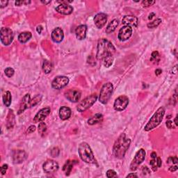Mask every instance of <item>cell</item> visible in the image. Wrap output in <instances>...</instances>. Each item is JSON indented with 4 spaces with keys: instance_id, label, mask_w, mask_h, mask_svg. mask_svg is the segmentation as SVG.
I'll return each instance as SVG.
<instances>
[{
    "instance_id": "37",
    "label": "cell",
    "mask_w": 178,
    "mask_h": 178,
    "mask_svg": "<svg viewBox=\"0 0 178 178\" xmlns=\"http://www.w3.org/2000/svg\"><path fill=\"white\" fill-rule=\"evenodd\" d=\"M59 154V149L58 147H54L53 149L51 150V155L52 157H58Z\"/></svg>"
},
{
    "instance_id": "47",
    "label": "cell",
    "mask_w": 178,
    "mask_h": 178,
    "mask_svg": "<svg viewBox=\"0 0 178 178\" xmlns=\"http://www.w3.org/2000/svg\"><path fill=\"white\" fill-rule=\"evenodd\" d=\"M157 167L158 168H160L162 167V159L160 157H157Z\"/></svg>"
},
{
    "instance_id": "39",
    "label": "cell",
    "mask_w": 178,
    "mask_h": 178,
    "mask_svg": "<svg viewBox=\"0 0 178 178\" xmlns=\"http://www.w3.org/2000/svg\"><path fill=\"white\" fill-rule=\"evenodd\" d=\"M178 162V159L177 157H169V159H168V164H170V163H172L175 165H177Z\"/></svg>"
},
{
    "instance_id": "14",
    "label": "cell",
    "mask_w": 178,
    "mask_h": 178,
    "mask_svg": "<svg viewBox=\"0 0 178 178\" xmlns=\"http://www.w3.org/2000/svg\"><path fill=\"white\" fill-rule=\"evenodd\" d=\"M132 35V28L129 26H124L119 30L118 32V38L119 41H126L129 39V38Z\"/></svg>"
},
{
    "instance_id": "5",
    "label": "cell",
    "mask_w": 178,
    "mask_h": 178,
    "mask_svg": "<svg viewBox=\"0 0 178 178\" xmlns=\"http://www.w3.org/2000/svg\"><path fill=\"white\" fill-rule=\"evenodd\" d=\"M113 91H114V86L111 82L104 84L100 90L99 101L103 104H107V102L111 98Z\"/></svg>"
},
{
    "instance_id": "45",
    "label": "cell",
    "mask_w": 178,
    "mask_h": 178,
    "mask_svg": "<svg viewBox=\"0 0 178 178\" xmlns=\"http://www.w3.org/2000/svg\"><path fill=\"white\" fill-rule=\"evenodd\" d=\"M35 131H36V127L34 125H31V126H29L28 129H27V134H31V133H33Z\"/></svg>"
},
{
    "instance_id": "6",
    "label": "cell",
    "mask_w": 178,
    "mask_h": 178,
    "mask_svg": "<svg viewBox=\"0 0 178 178\" xmlns=\"http://www.w3.org/2000/svg\"><path fill=\"white\" fill-rule=\"evenodd\" d=\"M97 100V94H92L90 96L86 97L82 102H79L78 106L77 107V111L79 112H84L89 109L93 105Z\"/></svg>"
},
{
    "instance_id": "29",
    "label": "cell",
    "mask_w": 178,
    "mask_h": 178,
    "mask_svg": "<svg viewBox=\"0 0 178 178\" xmlns=\"http://www.w3.org/2000/svg\"><path fill=\"white\" fill-rule=\"evenodd\" d=\"M12 102V96L11 92L7 91L3 95V102L4 105L7 107H9L11 104Z\"/></svg>"
},
{
    "instance_id": "1",
    "label": "cell",
    "mask_w": 178,
    "mask_h": 178,
    "mask_svg": "<svg viewBox=\"0 0 178 178\" xmlns=\"http://www.w3.org/2000/svg\"><path fill=\"white\" fill-rule=\"evenodd\" d=\"M130 143L131 140L129 138H127L126 135L125 134L120 135L115 142L113 147V153L116 158L122 159L125 157L127 150L129 149Z\"/></svg>"
},
{
    "instance_id": "33",
    "label": "cell",
    "mask_w": 178,
    "mask_h": 178,
    "mask_svg": "<svg viewBox=\"0 0 178 178\" xmlns=\"http://www.w3.org/2000/svg\"><path fill=\"white\" fill-rule=\"evenodd\" d=\"M41 98H42L41 95H37V96L35 97L33 100H31V107H34L35 105H36L40 101H41Z\"/></svg>"
},
{
    "instance_id": "27",
    "label": "cell",
    "mask_w": 178,
    "mask_h": 178,
    "mask_svg": "<svg viewBox=\"0 0 178 178\" xmlns=\"http://www.w3.org/2000/svg\"><path fill=\"white\" fill-rule=\"evenodd\" d=\"M75 161H71V160H67L66 161V164H64V167H63V170L65 173L66 175H69L71 174V173L72 170V168H73L74 164Z\"/></svg>"
},
{
    "instance_id": "19",
    "label": "cell",
    "mask_w": 178,
    "mask_h": 178,
    "mask_svg": "<svg viewBox=\"0 0 178 178\" xmlns=\"http://www.w3.org/2000/svg\"><path fill=\"white\" fill-rule=\"evenodd\" d=\"M122 22L125 26L137 27L138 24H139V20H138L136 17L134 16H125L122 18Z\"/></svg>"
},
{
    "instance_id": "30",
    "label": "cell",
    "mask_w": 178,
    "mask_h": 178,
    "mask_svg": "<svg viewBox=\"0 0 178 178\" xmlns=\"http://www.w3.org/2000/svg\"><path fill=\"white\" fill-rule=\"evenodd\" d=\"M102 60H103V64L104 67H109L112 66L113 62H114V57H113V55H108Z\"/></svg>"
},
{
    "instance_id": "7",
    "label": "cell",
    "mask_w": 178,
    "mask_h": 178,
    "mask_svg": "<svg viewBox=\"0 0 178 178\" xmlns=\"http://www.w3.org/2000/svg\"><path fill=\"white\" fill-rule=\"evenodd\" d=\"M13 33L9 27H2L0 31V38L2 43L5 46H8L11 44L13 41Z\"/></svg>"
},
{
    "instance_id": "49",
    "label": "cell",
    "mask_w": 178,
    "mask_h": 178,
    "mask_svg": "<svg viewBox=\"0 0 178 178\" xmlns=\"http://www.w3.org/2000/svg\"><path fill=\"white\" fill-rule=\"evenodd\" d=\"M42 31V27L41 26V25L38 26L37 28H36V31L38 32V33L39 34H41Z\"/></svg>"
},
{
    "instance_id": "41",
    "label": "cell",
    "mask_w": 178,
    "mask_h": 178,
    "mask_svg": "<svg viewBox=\"0 0 178 178\" xmlns=\"http://www.w3.org/2000/svg\"><path fill=\"white\" fill-rule=\"evenodd\" d=\"M159 52H158L157 51H154L151 54V59H150V61L156 60L158 58V57H159Z\"/></svg>"
},
{
    "instance_id": "46",
    "label": "cell",
    "mask_w": 178,
    "mask_h": 178,
    "mask_svg": "<svg viewBox=\"0 0 178 178\" xmlns=\"http://www.w3.org/2000/svg\"><path fill=\"white\" fill-rule=\"evenodd\" d=\"M166 125L169 129L173 128V122L171 121V120H168V121H166Z\"/></svg>"
},
{
    "instance_id": "17",
    "label": "cell",
    "mask_w": 178,
    "mask_h": 178,
    "mask_svg": "<svg viewBox=\"0 0 178 178\" xmlns=\"http://www.w3.org/2000/svg\"><path fill=\"white\" fill-rule=\"evenodd\" d=\"M51 38L52 41L54 42H56V43L61 42L64 38V33L63 29L60 28V27H57V28L54 29L52 32Z\"/></svg>"
},
{
    "instance_id": "36",
    "label": "cell",
    "mask_w": 178,
    "mask_h": 178,
    "mask_svg": "<svg viewBox=\"0 0 178 178\" xmlns=\"http://www.w3.org/2000/svg\"><path fill=\"white\" fill-rule=\"evenodd\" d=\"M156 3L155 1H150V0H145V1L142 2V6L143 7H149L150 6H152V5Z\"/></svg>"
},
{
    "instance_id": "16",
    "label": "cell",
    "mask_w": 178,
    "mask_h": 178,
    "mask_svg": "<svg viewBox=\"0 0 178 178\" xmlns=\"http://www.w3.org/2000/svg\"><path fill=\"white\" fill-rule=\"evenodd\" d=\"M107 22V16L103 13H97L94 17V23L97 29H102Z\"/></svg>"
},
{
    "instance_id": "8",
    "label": "cell",
    "mask_w": 178,
    "mask_h": 178,
    "mask_svg": "<svg viewBox=\"0 0 178 178\" xmlns=\"http://www.w3.org/2000/svg\"><path fill=\"white\" fill-rule=\"evenodd\" d=\"M145 151L143 149H140L139 151H138L136 154H135V157L134 158V159L132 160V162L130 164V170L132 171H134L136 170L140 164H141L145 159Z\"/></svg>"
},
{
    "instance_id": "25",
    "label": "cell",
    "mask_w": 178,
    "mask_h": 178,
    "mask_svg": "<svg viewBox=\"0 0 178 178\" xmlns=\"http://www.w3.org/2000/svg\"><path fill=\"white\" fill-rule=\"evenodd\" d=\"M32 34L31 32L28 31H24L22 32L21 34H20L18 36V41L20 43H26L27 42H28L30 39L31 38Z\"/></svg>"
},
{
    "instance_id": "2",
    "label": "cell",
    "mask_w": 178,
    "mask_h": 178,
    "mask_svg": "<svg viewBox=\"0 0 178 178\" xmlns=\"http://www.w3.org/2000/svg\"><path fill=\"white\" fill-rule=\"evenodd\" d=\"M116 52V48L111 42L106 38H101L97 42V51L96 58L102 60L108 55H113Z\"/></svg>"
},
{
    "instance_id": "32",
    "label": "cell",
    "mask_w": 178,
    "mask_h": 178,
    "mask_svg": "<svg viewBox=\"0 0 178 178\" xmlns=\"http://www.w3.org/2000/svg\"><path fill=\"white\" fill-rule=\"evenodd\" d=\"M38 129L39 134H41V136H42V135H43L45 133V132L47 131L46 124L44 122H41L38 125Z\"/></svg>"
},
{
    "instance_id": "51",
    "label": "cell",
    "mask_w": 178,
    "mask_h": 178,
    "mask_svg": "<svg viewBox=\"0 0 178 178\" xmlns=\"http://www.w3.org/2000/svg\"><path fill=\"white\" fill-rule=\"evenodd\" d=\"M126 177L127 178H128V177H138V176L135 173H129V175H127Z\"/></svg>"
},
{
    "instance_id": "54",
    "label": "cell",
    "mask_w": 178,
    "mask_h": 178,
    "mask_svg": "<svg viewBox=\"0 0 178 178\" xmlns=\"http://www.w3.org/2000/svg\"><path fill=\"white\" fill-rule=\"evenodd\" d=\"M41 2L43 4H49L51 1H41Z\"/></svg>"
},
{
    "instance_id": "42",
    "label": "cell",
    "mask_w": 178,
    "mask_h": 178,
    "mask_svg": "<svg viewBox=\"0 0 178 178\" xmlns=\"http://www.w3.org/2000/svg\"><path fill=\"white\" fill-rule=\"evenodd\" d=\"M8 168H9V166L7 164H4L3 166H2L1 167V169H0V171H1L2 175H5V174H6V172L7 169H8Z\"/></svg>"
},
{
    "instance_id": "23",
    "label": "cell",
    "mask_w": 178,
    "mask_h": 178,
    "mask_svg": "<svg viewBox=\"0 0 178 178\" xmlns=\"http://www.w3.org/2000/svg\"><path fill=\"white\" fill-rule=\"evenodd\" d=\"M118 24H119V21L117 19L113 20L110 22L109 24L107 25V27L106 28V33L108 34L113 33V32L116 30L117 27L118 26Z\"/></svg>"
},
{
    "instance_id": "34",
    "label": "cell",
    "mask_w": 178,
    "mask_h": 178,
    "mask_svg": "<svg viewBox=\"0 0 178 178\" xmlns=\"http://www.w3.org/2000/svg\"><path fill=\"white\" fill-rule=\"evenodd\" d=\"M107 177L108 178H112V177H117L118 175L116 173V172L114 170H108L107 171Z\"/></svg>"
},
{
    "instance_id": "18",
    "label": "cell",
    "mask_w": 178,
    "mask_h": 178,
    "mask_svg": "<svg viewBox=\"0 0 178 178\" xmlns=\"http://www.w3.org/2000/svg\"><path fill=\"white\" fill-rule=\"evenodd\" d=\"M29 107H31V97H30L29 94H26L23 97V98L22 99L17 114H21L22 113H23L25 110Z\"/></svg>"
},
{
    "instance_id": "11",
    "label": "cell",
    "mask_w": 178,
    "mask_h": 178,
    "mask_svg": "<svg viewBox=\"0 0 178 178\" xmlns=\"http://www.w3.org/2000/svg\"><path fill=\"white\" fill-rule=\"evenodd\" d=\"M69 83V79L66 76H58L52 82V86L53 89L60 90L66 86Z\"/></svg>"
},
{
    "instance_id": "10",
    "label": "cell",
    "mask_w": 178,
    "mask_h": 178,
    "mask_svg": "<svg viewBox=\"0 0 178 178\" xmlns=\"http://www.w3.org/2000/svg\"><path fill=\"white\" fill-rule=\"evenodd\" d=\"M28 157V154L24 150H14L12 153V159L13 162L15 164H22Z\"/></svg>"
},
{
    "instance_id": "13",
    "label": "cell",
    "mask_w": 178,
    "mask_h": 178,
    "mask_svg": "<svg viewBox=\"0 0 178 178\" xmlns=\"http://www.w3.org/2000/svg\"><path fill=\"white\" fill-rule=\"evenodd\" d=\"M65 97L71 102H77L81 98L82 93L77 89H70L65 92Z\"/></svg>"
},
{
    "instance_id": "43",
    "label": "cell",
    "mask_w": 178,
    "mask_h": 178,
    "mask_svg": "<svg viewBox=\"0 0 178 178\" xmlns=\"http://www.w3.org/2000/svg\"><path fill=\"white\" fill-rule=\"evenodd\" d=\"M31 3L30 1H16V6H22V4H28Z\"/></svg>"
},
{
    "instance_id": "28",
    "label": "cell",
    "mask_w": 178,
    "mask_h": 178,
    "mask_svg": "<svg viewBox=\"0 0 178 178\" xmlns=\"http://www.w3.org/2000/svg\"><path fill=\"white\" fill-rule=\"evenodd\" d=\"M42 71L45 74H49L52 72V68H53V66L52 64L48 60H44L43 63H42Z\"/></svg>"
},
{
    "instance_id": "22",
    "label": "cell",
    "mask_w": 178,
    "mask_h": 178,
    "mask_svg": "<svg viewBox=\"0 0 178 178\" xmlns=\"http://www.w3.org/2000/svg\"><path fill=\"white\" fill-rule=\"evenodd\" d=\"M59 117L63 120H66L69 119L71 116L72 111L69 107H61L59 109Z\"/></svg>"
},
{
    "instance_id": "44",
    "label": "cell",
    "mask_w": 178,
    "mask_h": 178,
    "mask_svg": "<svg viewBox=\"0 0 178 178\" xmlns=\"http://www.w3.org/2000/svg\"><path fill=\"white\" fill-rule=\"evenodd\" d=\"M9 4V1H6V0H2L0 1V8L3 9L6 7Z\"/></svg>"
},
{
    "instance_id": "53",
    "label": "cell",
    "mask_w": 178,
    "mask_h": 178,
    "mask_svg": "<svg viewBox=\"0 0 178 178\" xmlns=\"http://www.w3.org/2000/svg\"><path fill=\"white\" fill-rule=\"evenodd\" d=\"M151 157L152 158V159H156V157H157L156 152H152V153L151 154Z\"/></svg>"
},
{
    "instance_id": "15",
    "label": "cell",
    "mask_w": 178,
    "mask_h": 178,
    "mask_svg": "<svg viewBox=\"0 0 178 178\" xmlns=\"http://www.w3.org/2000/svg\"><path fill=\"white\" fill-rule=\"evenodd\" d=\"M50 111H51V109H50L49 107H45L40 110L34 117V123H38V122H41L43 121V120L49 116Z\"/></svg>"
},
{
    "instance_id": "24",
    "label": "cell",
    "mask_w": 178,
    "mask_h": 178,
    "mask_svg": "<svg viewBox=\"0 0 178 178\" xmlns=\"http://www.w3.org/2000/svg\"><path fill=\"white\" fill-rule=\"evenodd\" d=\"M15 125V115L13 114V111L11 109L9 110L8 117H7V123L6 127L8 129H11Z\"/></svg>"
},
{
    "instance_id": "9",
    "label": "cell",
    "mask_w": 178,
    "mask_h": 178,
    "mask_svg": "<svg viewBox=\"0 0 178 178\" xmlns=\"http://www.w3.org/2000/svg\"><path fill=\"white\" fill-rule=\"evenodd\" d=\"M129 104V98L125 95H120L117 97L114 104V109L117 111H122L126 109Z\"/></svg>"
},
{
    "instance_id": "50",
    "label": "cell",
    "mask_w": 178,
    "mask_h": 178,
    "mask_svg": "<svg viewBox=\"0 0 178 178\" xmlns=\"http://www.w3.org/2000/svg\"><path fill=\"white\" fill-rule=\"evenodd\" d=\"M162 73V71L161 69H157L156 71H155V74L157 75V76H159Z\"/></svg>"
},
{
    "instance_id": "31",
    "label": "cell",
    "mask_w": 178,
    "mask_h": 178,
    "mask_svg": "<svg viewBox=\"0 0 178 178\" xmlns=\"http://www.w3.org/2000/svg\"><path fill=\"white\" fill-rule=\"evenodd\" d=\"M161 23H162V19L157 18L152 22H149V23L147 24V27H148L149 29H154L157 27Z\"/></svg>"
},
{
    "instance_id": "40",
    "label": "cell",
    "mask_w": 178,
    "mask_h": 178,
    "mask_svg": "<svg viewBox=\"0 0 178 178\" xmlns=\"http://www.w3.org/2000/svg\"><path fill=\"white\" fill-rule=\"evenodd\" d=\"M142 173L144 175H150V170L149 169L148 167L147 166H143L142 168Z\"/></svg>"
},
{
    "instance_id": "21",
    "label": "cell",
    "mask_w": 178,
    "mask_h": 178,
    "mask_svg": "<svg viewBox=\"0 0 178 178\" xmlns=\"http://www.w3.org/2000/svg\"><path fill=\"white\" fill-rule=\"evenodd\" d=\"M87 31V26L85 24L79 25L75 29V34H76L77 38L79 41H82L86 38Z\"/></svg>"
},
{
    "instance_id": "4",
    "label": "cell",
    "mask_w": 178,
    "mask_h": 178,
    "mask_svg": "<svg viewBox=\"0 0 178 178\" xmlns=\"http://www.w3.org/2000/svg\"><path fill=\"white\" fill-rule=\"evenodd\" d=\"M165 114V109L164 107H161L157 110V111L154 113L153 116L150 119L148 122L145 125L144 127V130L146 132H149L150 130L153 129L161 123L163 118Z\"/></svg>"
},
{
    "instance_id": "3",
    "label": "cell",
    "mask_w": 178,
    "mask_h": 178,
    "mask_svg": "<svg viewBox=\"0 0 178 178\" xmlns=\"http://www.w3.org/2000/svg\"><path fill=\"white\" fill-rule=\"evenodd\" d=\"M78 152L79 157L83 162L87 163V164H97L93 152L90 145L87 143L82 142L80 143L78 148Z\"/></svg>"
},
{
    "instance_id": "12",
    "label": "cell",
    "mask_w": 178,
    "mask_h": 178,
    "mask_svg": "<svg viewBox=\"0 0 178 178\" xmlns=\"http://www.w3.org/2000/svg\"><path fill=\"white\" fill-rule=\"evenodd\" d=\"M59 166L58 163L51 159L47 160V162L44 163L43 166H42V169H43L45 173L48 174L56 173L59 170Z\"/></svg>"
},
{
    "instance_id": "26",
    "label": "cell",
    "mask_w": 178,
    "mask_h": 178,
    "mask_svg": "<svg viewBox=\"0 0 178 178\" xmlns=\"http://www.w3.org/2000/svg\"><path fill=\"white\" fill-rule=\"evenodd\" d=\"M103 120V116L101 114H97L95 116L91 117V118L88 120V123L90 125H93L95 124L100 123Z\"/></svg>"
},
{
    "instance_id": "38",
    "label": "cell",
    "mask_w": 178,
    "mask_h": 178,
    "mask_svg": "<svg viewBox=\"0 0 178 178\" xmlns=\"http://www.w3.org/2000/svg\"><path fill=\"white\" fill-rule=\"evenodd\" d=\"M150 165L152 166V170L154 171H157V162L155 161V159H152L151 161L150 162Z\"/></svg>"
},
{
    "instance_id": "52",
    "label": "cell",
    "mask_w": 178,
    "mask_h": 178,
    "mask_svg": "<svg viewBox=\"0 0 178 178\" xmlns=\"http://www.w3.org/2000/svg\"><path fill=\"white\" fill-rule=\"evenodd\" d=\"M154 16H155V13H150L148 16V20H151L152 19V17H153Z\"/></svg>"
},
{
    "instance_id": "20",
    "label": "cell",
    "mask_w": 178,
    "mask_h": 178,
    "mask_svg": "<svg viewBox=\"0 0 178 178\" xmlns=\"http://www.w3.org/2000/svg\"><path fill=\"white\" fill-rule=\"evenodd\" d=\"M56 11L62 15H71L73 12V8L71 5L66 4H59L56 8Z\"/></svg>"
},
{
    "instance_id": "48",
    "label": "cell",
    "mask_w": 178,
    "mask_h": 178,
    "mask_svg": "<svg viewBox=\"0 0 178 178\" xmlns=\"http://www.w3.org/2000/svg\"><path fill=\"white\" fill-rule=\"evenodd\" d=\"M177 169H178V167H177V165H175V166H170L169 168V170L171 172L176 171V170H177Z\"/></svg>"
},
{
    "instance_id": "55",
    "label": "cell",
    "mask_w": 178,
    "mask_h": 178,
    "mask_svg": "<svg viewBox=\"0 0 178 178\" xmlns=\"http://www.w3.org/2000/svg\"><path fill=\"white\" fill-rule=\"evenodd\" d=\"M177 116L175 117V125H176V126L177 125Z\"/></svg>"
},
{
    "instance_id": "35",
    "label": "cell",
    "mask_w": 178,
    "mask_h": 178,
    "mask_svg": "<svg viewBox=\"0 0 178 178\" xmlns=\"http://www.w3.org/2000/svg\"><path fill=\"white\" fill-rule=\"evenodd\" d=\"M4 72H5V74H6L7 77H11L13 76L15 71H14V70L12 68V67H7V68L5 69Z\"/></svg>"
}]
</instances>
